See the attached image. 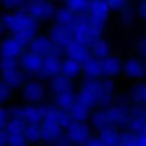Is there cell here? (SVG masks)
Segmentation results:
<instances>
[{
    "label": "cell",
    "mask_w": 146,
    "mask_h": 146,
    "mask_svg": "<svg viewBox=\"0 0 146 146\" xmlns=\"http://www.w3.org/2000/svg\"><path fill=\"white\" fill-rule=\"evenodd\" d=\"M8 98V87L6 84L0 80V103L5 101Z\"/></svg>",
    "instance_id": "obj_1"
},
{
    "label": "cell",
    "mask_w": 146,
    "mask_h": 146,
    "mask_svg": "<svg viewBox=\"0 0 146 146\" xmlns=\"http://www.w3.org/2000/svg\"><path fill=\"white\" fill-rule=\"evenodd\" d=\"M7 141H8L7 133L3 129H0V145L4 144Z\"/></svg>",
    "instance_id": "obj_3"
},
{
    "label": "cell",
    "mask_w": 146,
    "mask_h": 146,
    "mask_svg": "<svg viewBox=\"0 0 146 146\" xmlns=\"http://www.w3.org/2000/svg\"><path fill=\"white\" fill-rule=\"evenodd\" d=\"M6 120H7V112L2 107L0 106V129H2L4 125H5Z\"/></svg>",
    "instance_id": "obj_2"
}]
</instances>
